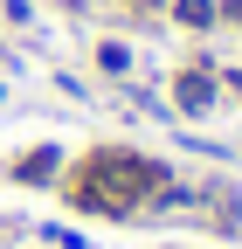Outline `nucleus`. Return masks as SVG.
Listing matches in <instances>:
<instances>
[{
	"label": "nucleus",
	"instance_id": "3",
	"mask_svg": "<svg viewBox=\"0 0 242 249\" xmlns=\"http://www.w3.org/2000/svg\"><path fill=\"white\" fill-rule=\"evenodd\" d=\"M222 14H228V21H242V0H228V7H222Z\"/></svg>",
	"mask_w": 242,
	"mask_h": 249
},
{
	"label": "nucleus",
	"instance_id": "2",
	"mask_svg": "<svg viewBox=\"0 0 242 249\" xmlns=\"http://www.w3.org/2000/svg\"><path fill=\"white\" fill-rule=\"evenodd\" d=\"M173 14L187 21V28H207V21H215L222 7H215V0H173Z\"/></svg>",
	"mask_w": 242,
	"mask_h": 249
},
{
	"label": "nucleus",
	"instance_id": "1",
	"mask_svg": "<svg viewBox=\"0 0 242 249\" xmlns=\"http://www.w3.org/2000/svg\"><path fill=\"white\" fill-rule=\"evenodd\" d=\"M173 97H180V111H207V104H215V83L194 70V76H180V90H173Z\"/></svg>",
	"mask_w": 242,
	"mask_h": 249
}]
</instances>
